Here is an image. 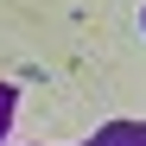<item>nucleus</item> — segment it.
Masks as SVG:
<instances>
[{
  "mask_svg": "<svg viewBox=\"0 0 146 146\" xmlns=\"http://www.w3.org/2000/svg\"><path fill=\"white\" fill-rule=\"evenodd\" d=\"M140 146H146V127H140Z\"/></svg>",
  "mask_w": 146,
  "mask_h": 146,
  "instance_id": "obj_1",
  "label": "nucleus"
}]
</instances>
